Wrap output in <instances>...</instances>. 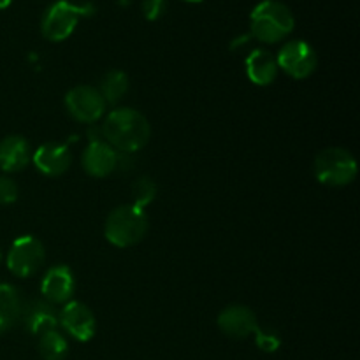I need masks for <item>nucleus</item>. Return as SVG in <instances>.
<instances>
[{"label":"nucleus","instance_id":"nucleus-1","mask_svg":"<svg viewBox=\"0 0 360 360\" xmlns=\"http://www.w3.org/2000/svg\"><path fill=\"white\" fill-rule=\"evenodd\" d=\"M102 137L118 153H137L151 139V125L146 116L134 108H115L104 116Z\"/></svg>","mask_w":360,"mask_h":360},{"label":"nucleus","instance_id":"nucleus-15","mask_svg":"<svg viewBox=\"0 0 360 360\" xmlns=\"http://www.w3.org/2000/svg\"><path fill=\"white\" fill-rule=\"evenodd\" d=\"M20 322H23L28 333L41 336L46 330L58 329V309L44 299H34L23 304Z\"/></svg>","mask_w":360,"mask_h":360},{"label":"nucleus","instance_id":"nucleus-11","mask_svg":"<svg viewBox=\"0 0 360 360\" xmlns=\"http://www.w3.org/2000/svg\"><path fill=\"white\" fill-rule=\"evenodd\" d=\"M218 329L231 340H246L259 329V319L255 311L246 304H229L217 319Z\"/></svg>","mask_w":360,"mask_h":360},{"label":"nucleus","instance_id":"nucleus-2","mask_svg":"<svg viewBox=\"0 0 360 360\" xmlns=\"http://www.w3.org/2000/svg\"><path fill=\"white\" fill-rule=\"evenodd\" d=\"M294 27V13L281 0H262L250 14V35L262 44L285 41Z\"/></svg>","mask_w":360,"mask_h":360},{"label":"nucleus","instance_id":"nucleus-17","mask_svg":"<svg viewBox=\"0 0 360 360\" xmlns=\"http://www.w3.org/2000/svg\"><path fill=\"white\" fill-rule=\"evenodd\" d=\"M23 304L21 292L14 285L0 281V336L20 322Z\"/></svg>","mask_w":360,"mask_h":360},{"label":"nucleus","instance_id":"nucleus-12","mask_svg":"<svg viewBox=\"0 0 360 360\" xmlns=\"http://www.w3.org/2000/svg\"><path fill=\"white\" fill-rule=\"evenodd\" d=\"M120 153L104 139L90 141L81 155V167L91 178H108L118 169Z\"/></svg>","mask_w":360,"mask_h":360},{"label":"nucleus","instance_id":"nucleus-10","mask_svg":"<svg viewBox=\"0 0 360 360\" xmlns=\"http://www.w3.org/2000/svg\"><path fill=\"white\" fill-rule=\"evenodd\" d=\"M76 294V276L65 264H55L41 280V295L53 306H63Z\"/></svg>","mask_w":360,"mask_h":360},{"label":"nucleus","instance_id":"nucleus-27","mask_svg":"<svg viewBox=\"0 0 360 360\" xmlns=\"http://www.w3.org/2000/svg\"><path fill=\"white\" fill-rule=\"evenodd\" d=\"M183 2H188V4H199V2H202V0H183Z\"/></svg>","mask_w":360,"mask_h":360},{"label":"nucleus","instance_id":"nucleus-25","mask_svg":"<svg viewBox=\"0 0 360 360\" xmlns=\"http://www.w3.org/2000/svg\"><path fill=\"white\" fill-rule=\"evenodd\" d=\"M13 4V0H0V11L2 9H7V7Z\"/></svg>","mask_w":360,"mask_h":360},{"label":"nucleus","instance_id":"nucleus-6","mask_svg":"<svg viewBox=\"0 0 360 360\" xmlns=\"http://www.w3.org/2000/svg\"><path fill=\"white\" fill-rule=\"evenodd\" d=\"M46 264V248L35 236L25 234L14 239L6 257V266L13 276L27 280L35 276Z\"/></svg>","mask_w":360,"mask_h":360},{"label":"nucleus","instance_id":"nucleus-26","mask_svg":"<svg viewBox=\"0 0 360 360\" xmlns=\"http://www.w3.org/2000/svg\"><path fill=\"white\" fill-rule=\"evenodd\" d=\"M118 4H120V6H122V7H127V6H129V4H130V0H118Z\"/></svg>","mask_w":360,"mask_h":360},{"label":"nucleus","instance_id":"nucleus-4","mask_svg":"<svg viewBox=\"0 0 360 360\" xmlns=\"http://www.w3.org/2000/svg\"><path fill=\"white\" fill-rule=\"evenodd\" d=\"M95 13L94 4L56 0L44 11L41 20V34L49 42H62L69 39L76 30L83 16Z\"/></svg>","mask_w":360,"mask_h":360},{"label":"nucleus","instance_id":"nucleus-21","mask_svg":"<svg viewBox=\"0 0 360 360\" xmlns=\"http://www.w3.org/2000/svg\"><path fill=\"white\" fill-rule=\"evenodd\" d=\"M255 338V345L259 350L266 352V354H274L280 350L281 347V336L273 329H266V327H259L253 334Z\"/></svg>","mask_w":360,"mask_h":360},{"label":"nucleus","instance_id":"nucleus-20","mask_svg":"<svg viewBox=\"0 0 360 360\" xmlns=\"http://www.w3.org/2000/svg\"><path fill=\"white\" fill-rule=\"evenodd\" d=\"M130 190H132L134 199L132 204L137 207H143V210L153 202L158 192L157 183H155V179L150 178V176H141V178H137Z\"/></svg>","mask_w":360,"mask_h":360},{"label":"nucleus","instance_id":"nucleus-18","mask_svg":"<svg viewBox=\"0 0 360 360\" xmlns=\"http://www.w3.org/2000/svg\"><path fill=\"white\" fill-rule=\"evenodd\" d=\"M130 88V79L123 70L112 69L108 70L104 76L101 77V83H98V94L102 95V98L105 101V104L116 105L118 102H122L125 98V95L129 94Z\"/></svg>","mask_w":360,"mask_h":360},{"label":"nucleus","instance_id":"nucleus-22","mask_svg":"<svg viewBox=\"0 0 360 360\" xmlns=\"http://www.w3.org/2000/svg\"><path fill=\"white\" fill-rule=\"evenodd\" d=\"M20 197V186L11 176H0V206L14 204Z\"/></svg>","mask_w":360,"mask_h":360},{"label":"nucleus","instance_id":"nucleus-7","mask_svg":"<svg viewBox=\"0 0 360 360\" xmlns=\"http://www.w3.org/2000/svg\"><path fill=\"white\" fill-rule=\"evenodd\" d=\"M63 104L70 118L84 125H95L98 120L104 118L108 109L102 95L91 84H77L70 88L65 94Z\"/></svg>","mask_w":360,"mask_h":360},{"label":"nucleus","instance_id":"nucleus-3","mask_svg":"<svg viewBox=\"0 0 360 360\" xmlns=\"http://www.w3.org/2000/svg\"><path fill=\"white\" fill-rule=\"evenodd\" d=\"M150 231V217L146 210L134 204H122L108 214L104 236L116 248H132L146 238Z\"/></svg>","mask_w":360,"mask_h":360},{"label":"nucleus","instance_id":"nucleus-9","mask_svg":"<svg viewBox=\"0 0 360 360\" xmlns=\"http://www.w3.org/2000/svg\"><path fill=\"white\" fill-rule=\"evenodd\" d=\"M58 327L72 340L88 343L97 333V319L84 302L72 299L58 311Z\"/></svg>","mask_w":360,"mask_h":360},{"label":"nucleus","instance_id":"nucleus-8","mask_svg":"<svg viewBox=\"0 0 360 360\" xmlns=\"http://www.w3.org/2000/svg\"><path fill=\"white\" fill-rule=\"evenodd\" d=\"M278 69L292 79H306L319 67V55L309 42L302 39L285 42L276 55Z\"/></svg>","mask_w":360,"mask_h":360},{"label":"nucleus","instance_id":"nucleus-5","mask_svg":"<svg viewBox=\"0 0 360 360\" xmlns=\"http://www.w3.org/2000/svg\"><path fill=\"white\" fill-rule=\"evenodd\" d=\"M313 174L320 185L343 188L352 185L359 174V165L350 150L330 146L320 151L313 162Z\"/></svg>","mask_w":360,"mask_h":360},{"label":"nucleus","instance_id":"nucleus-16","mask_svg":"<svg viewBox=\"0 0 360 360\" xmlns=\"http://www.w3.org/2000/svg\"><path fill=\"white\" fill-rule=\"evenodd\" d=\"M245 70L255 86H269L280 74L276 55L264 48H255L248 53L245 58Z\"/></svg>","mask_w":360,"mask_h":360},{"label":"nucleus","instance_id":"nucleus-19","mask_svg":"<svg viewBox=\"0 0 360 360\" xmlns=\"http://www.w3.org/2000/svg\"><path fill=\"white\" fill-rule=\"evenodd\" d=\"M37 352L42 360H65L69 355V340L60 329L46 330L39 336Z\"/></svg>","mask_w":360,"mask_h":360},{"label":"nucleus","instance_id":"nucleus-13","mask_svg":"<svg viewBox=\"0 0 360 360\" xmlns=\"http://www.w3.org/2000/svg\"><path fill=\"white\" fill-rule=\"evenodd\" d=\"M32 164L41 174L58 178L65 174L72 165V153L65 144L44 143L32 153Z\"/></svg>","mask_w":360,"mask_h":360},{"label":"nucleus","instance_id":"nucleus-24","mask_svg":"<svg viewBox=\"0 0 360 360\" xmlns=\"http://www.w3.org/2000/svg\"><path fill=\"white\" fill-rule=\"evenodd\" d=\"M252 39H253V37H252V35H250V34L241 35V37H238V39H234V41H232L231 49H234V51H238V49H241V48H245V46H248Z\"/></svg>","mask_w":360,"mask_h":360},{"label":"nucleus","instance_id":"nucleus-23","mask_svg":"<svg viewBox=\"0 0 360 360\" xmlns=\"http://www.w3.org/2000/svg\"><path fill=\"white\" fill-rule=\"evenodd\" d=\"M165 9H167V0H143V4H141L143 16L148 21L160 20L165 14Z\"/></svg>","mask_w":360,"mask_h":360},{"label":"nucleus","instance_id":"nucleus-28","mask_svg":"<svg viewBox=\"0 0 360 360\" xmlns=\"http://www.w3.org/2000/svg\"><path fill=\"white\" fill-rule=\"evenodd\" d=\"M2 257H4V252H2V248H0V260H2Z\"/></svg>","mask_w":360,"mask_h":360},{"label":"nucleus","instance_id":"nucleus-14","mask_svg":"<svg viewBox=\"0 0 360 360\" xmlns=\"http://www.w3.org/2000/svg\"><path fill=\"white\" fill-rule=\"evenodd\" d=\"M30 143L23 136L11 134L0 139V169L7 174L21 172L32 164Z\"/></svg>","mask_w":360,"mask_h":360}]
</instances>
